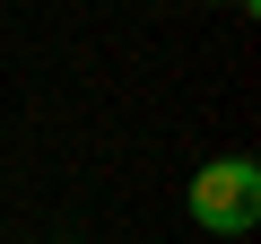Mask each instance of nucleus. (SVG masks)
<instances>
[{"instance_id": "nucleus-1", "label": "nucleus", "mask_w": 261, "mask_h": 244, "mask_svg": "<svg viewBox=\"0 0 261 244\" xmlns=\"http://www.w3.org/2000/svg\"><path fill=\"white\" fill-rule=\"evenodd\" d=\"M183 209H192L200 235H252V227H261V166H252V157H209V166L192 175Z\"/></svg>"}]
</instances>
